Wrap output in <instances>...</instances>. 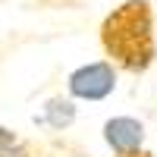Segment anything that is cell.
<instances>
[{"mask_svg":"<svg viewBox=\"0 0 157 157\" xmlns=\"http://www.w3.org/2000/svg\"><path fill=\"white\" fill-rule=\"evenodd\" d=\"M41 123H47L50 129H57V132H63V129H69L75 123V104L69 98H50L44 104V116Z\"/></svg>","mask_w":157,"mask_h":157,"instance_id":"obj_4","label":"cell"},{"mask_svg":"<svg viewBox=\"0 0 157 157\" xmlns=\"http://www.w3.org/2000/svg\"><path fill=\"white\" fill-rule=\"evenodd\" d=\"M104 141L113 154H132L145 148V123L135 116H113L104 123Z\"/></svg>","mask_w":157,"mask_h":157,"instance_id":"obj_3","label":"cell"},{"mask_svg":"<svg viewBox=\"0 0 157 157\" xmlns=\"http://www.w3.org/2000/svg\"><path fill=\"white\" fill-rule=\"evenodd\" d=\"M66 91L75 101H104L116 91V66L110 60L82 63L66 75Z\"/></svg>","mask_w":157,"mask_h":157,"instance_id":"obj_2","label":"cell"},{"mask_svg":"<svg viewBox=\"0 0 157 157\" xmlns=\"http://www.w3.org/2000/svg\"><path fill=\"white\" fill-rule=\"evenodd\" d=\"M0 157H35V151H32L29 141H22L13 129L0 126Z\"/></svg>","mask_w":157,"mask_h":157,"instance_id":"obj_5","label":"cell"},{"mask_svg":"<svg viewBox=\"0 0 157 157\" xmlns=\"http://www.w3.org/2000/svg\"><path fill=\"white\" fill-rule=\"evenodd\" d=\"M41 3H47V6H82V0H41Z\"/></svg>","mask_w":157,"mask_h":157,"instance_id":"obj_6","label":"cell"},{"mask_svg":"<svg viewBox=\"0 0 157 157\" xmlns=\"http://www.w3.org/2000/svg\"><path fill=\"white\" fill-rule=\"evenodd\" d=\"M113 157H154V154L141 148V151H132V154H113Z\"/></svg>","mask_w":157,"mask_h":157,"instance_id":"obj_7","label":"cell"},{"mask_svg":"<svg viewBox=\"0 0 157 157\" xmlns=\"http://www.w3.org/2000/svg\"><path fill=\"white\" fill-rule=\"evenodd\" d=\"M101 47L116 69L141 75L157 60V32H154V6L151 0H123L104 16Z\"/></svg>","mask_w":157,"mask_h":157,"instance_id":"obj_1","label":"cell"}]
</instances>
